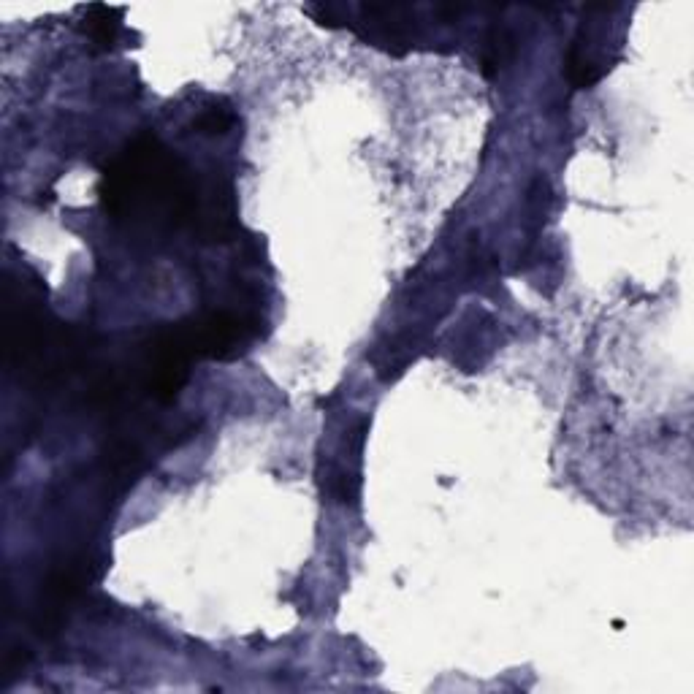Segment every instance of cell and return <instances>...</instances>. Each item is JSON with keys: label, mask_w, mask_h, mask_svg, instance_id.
Returning <instances> with one entry per match:
<instances>
[{"label": "cell", "mask_w": 694, "mask_h": 694, "mask_svg": "<svg viewBox=\"0 0 694 694\" xmlns=\"http://www.w3.org/2000/svg\"><path fill=\"white\" fill-rule=\"evenodd\" d=\"M198 182L158 139L144 136L122 152L101 179V201L117 220L190 226L196 215Z\"/></svg>", "instance_id": "obj_1"}, {"label": "cell", "mask_w": 694, "mask_h": 694, "mask_svg": "<svg viewBox=\"0 0 694 694\" xmlns=\"http://www.w3.org/2000/svg\"><path fill=\"white\" fill-rule=\"evenodd\" d=\"M261 320L250 315H234V312H217L204 320H193V339H196L198 358H234L250 339L258 334Z\"/></svg>", "instance_id": "obj_2"}, {"label": "cell", "mask_w": 694, "mask_h": 694, "mask_svg": "<svg viewBox=\"0 0 694 694\" xmlns=\"http://www.w3.org/2000/svg\"><path fill=\"white\" fill-rule=\"evenodd\" d=\"M190 228L207 242H226L236 231V204L234 188L226 179L212 177L207 182H198L196 215Z\"/></svg>", "instance_id": "obj_3"}, {"label": "cell", "mask_w": 694, "mask_h": 694, "mask_svg": "<svg viewBox=\"0 0 694 694\" xmlns=\"http://www.w3.org/2000/svg\"><path fill=\"white\" fill-rule=\"evenodd\" d=\"M122 9H109V6H90L85 17V33L95 47L109 49L120 30Z\"/></svg>", "instance_id": "obj_4"}, {"label": "cell", "mask_w": 694, "mask_h": 694, "mask_svg": "<svg viewBox=\"0 0 694 694\" xmlns=\"http://www.w3.org/2000/svg\"><path fill=\"white\" fill-rule=\"evenodd\" d=\"M510 55H513V36L507 30H491L486 38V52H483V74H497L510 60Z\"/></svg>", "instance_id": "obj_5"}, {"label": "cell", "mask_w": 694, "mask_h": 694, "mask_svg": "<svg viewBox=\"0 0 694 694\" xmlns=\"http://www.w3.org/2000/svg\"><path fill=\"white\" fill-rule=\"evenodd\" d=\"M231 125H234V114L226 112V109H209L196 120V131L204 133V136H220Z\"/></svg>", "instance_id": "obj_6"}, {"label": "cell", "mask_w": 694, "mask_h": 694, "mask_svg": "<svg viewBox=\"0 0 694 694\" xmlns=\"http://www.w3.org/2000/svg\"><path fill=\"white\" fill-rule=\"evenodd\" d=\"M312 17L318 19V25H329V28H339L345 22V6H310L307 9Z\"/></svg>", "instance_id": "obj_7"}]
</instances>
